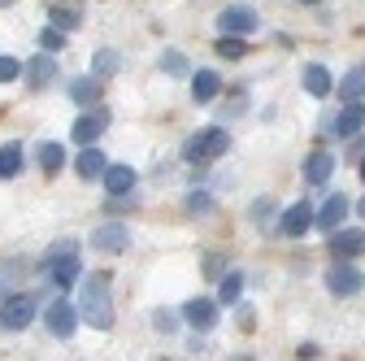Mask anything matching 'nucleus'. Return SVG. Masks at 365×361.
Wrapping results in <instances>:
<instances>
[{"mask_svg":"<svg viewBox=\"0 0 365 361\" xmlns=\"http://www.w3.org/2000/svg\"><path fill=\"white\" fill-rule=\"evenodd\" d=\"M39 49H43V53H61V49H66V31L48 22V26L39 31Z\"/></svg>","mask_w":365,"mask_h":361,"instance_id":"c756f323","label":"nucleus"},{"mask_svg":"<svg viewBox=\"0 0 365 361\" xmlns=\"http://www.w3.org/2000/svg\"><path fill=\"white\" fill-rule=\"evenodd\" d=\"M226 148H231V131L226 126H205V131H196L192 140L182 144V161L205 166V161H217Z\"/></svg>","mask_w":365,"mask_h":361,"instance_id":"f03ea898","label":"nucleus"},{"mask_svg":"<svg viewBox=\"0 0 365 361\" xmlns=\"http://www.w3.org/2000/svg\"><path fill=\"white\" fill-rule=\"evenodd\" d=\"M252 318H257L252 305H240V327H248V331H252Z\"/></svg>","mask_w":365,"mask_h":361,"instance_id":"c9c22d12","label":"nucleus"},{"mask_svg":"<svg viewBox=\"0 0 365 361\" xmlns=\"http://www.w3.org/2000/svg\"><path fill=\"white\" fill-rule=\"evenodd\" d=\"M339 101H365V66H352L344 78H339Z\"/></svg>","mask_w":365,"mask_h":361,"instance_id":"4be33fe9","label":"nucleus"},{"mask_svg":"<svg viewBox=\"0 0 365 361\" xmlns=\"http://www.w3.org/2000/svg\"><path fill=\"white\" fill-rule=\"evenodd\" d=\"M78 322L109 331L113 327V300H109V275H91L83 279V296H78Z\"/></svg>","mask_w":365,"mask_h":361,"instance_id":"f257e3e1","label":"nucleus"},{"mask_svg":"<svg viewBox=\"0 0 365 361\" xmlns=\"http://www.w3.org/2000/svg\"><path fill=\"white\" fill-rule=\"evenodd\" d=\"M43 265H48V279H53V288H74V283H78V275H83V261H78V253H57V257H48Z\"/></svg>","mask_w":365,"mask_h":361,"instance_id":"9b49d317","label":"nucleus"},{"mask_svg":"<svg viewBox=\"0 0 365 361\" xmlns=\"http://www.w3.org/2000/svg\"><path fill=\"white\" fill-rule=\"evenodd\" d=\"M22 74H26L31 87H48V83L57 78V57H53V53H39V57H31V61L22 66Z\"/></svg>","mask_w":365,"mask_h":361,"instance_id":"dca6fc26","label":"nucleus"},{"mask_svg":"<svg viewBox=\"0 0 365 361\" xmlns=\"http://www.w3.org/2000/svg\"><path fill=\"white\" fill-rule=\"evenodd\" d=\"M335 135L339 140H352V135H361L365 131V101H344V109L335 113Z\"/></svg>","mask_w":365,"mask_h":361,"instance_id":"ddd939ff","label":"nucleus"},{"mask_svg":"<svg viewBox=\"0 0 365 361\" xmlns=\"http://www.w3.org/2000/svg\"><path fill=\"white\" fill-rule=\"evenodd\" d=\"M178 322H182V318H178V309H165V305H161V309H153V331L174 335V331H178Z\"/></svg>","mask_w":365,"mask_h":361,"instance_id":"c85d7f7f","label":"nucleus"},{"mask_svg":"<svg viewBox=\"0 0 365 361\" xmlns=\"http://www.w3.org/2000/svg\"><path fill=\"white\" fill-rule=\"evenodd\" d=\"M217 92H222V74H217V70H196V74H192V101H196V105L217 101Z\"/></svg>","mask_w":365,"mask_h":361,"instance_id":"f3484780","label":"nucleus"},{"mask_svg":"<svg viewBox=\"0 0 365 361\" xmlns=\"http://www.w3.org/2000/svg\"><path fill=\"white\" fill-rule=\"evenodd\" d=\"M217 309H222L217 300H209V296H192L187 305L178 309V318L187 322V327H192L196 335H209V331L217 327Z\"/></svg>","mask_w":365,"mask_h":361,"instance_id":"20e7f679","label":"nucleus"},{"mask_svg":"<svg viewBox=\"0 0 365 361\" xmlns=\"http://www.w3.org/2000/svg\"><path fill=\"white\" fill-rule=\"evenodd\" d=\"M105 153L96 148V144H83V153L74 157V170H78V178H87V183H91V178H101L105 174Z\"/></svg>","mask_w":365,"mask_h":361,"instance_id":"a211bd4d","label":"nucleus"},{"mask_svg":"<svg viewBox=\"0 0 365 361\" xmlns=\"http://www.w3.org/2000/svg\"><path fill=\"white\" fill-rule=\"evenodd\" d=\"M348 209H352V200H348L344 192H335V196H327V205H322V209H313V227L331 235L335 227H344V218H348Z\"/></svg>","mask_w":365,"mask_h":361,"instance_id":"1a4fd4ad","label":"nucleus"},{"mask_svg":"<svg viewBox=\"0 0 365 361\" xmlns=\"http://www.w3.org/2000/svg\"><path fill=\"white\" fill-rule=\"evenodd\" d=\"M9 5H14V0H0V9H9Z\"/></svg>","mask_w":365,"mask_h":361,"instance_id":"ea45409f","label":"nucleus"},{"mask_svg":"<svg viewBox=\"0 0 365 361\" xmlns=\"http://www.w3.org/2000/svg\"><path fill=\"white\" fill-rule=\"evenodd\" d=\"M70 101L83 105V109H87V105H96V101H101V78H91V74L74 78V83H70Z\"/></svg>","mask_w":365,"mask_h":361,"instance_id":"412c9836","label":"nucleus"},{"mask_svg":"<svg viewBox=\"0 0 365 361\" xmlns=\"http://www.w3.org/2000/svg\"><path fill=\"white\" fill-rule=\"evenodd\" d=\"M187 209H192V213H209V209H213V196H209V192H192V196H187Z\"/></svg>","mask_w":365,"mask_h":361,"instance_id":"f704fd0d","label":"nucleus"},{"mask_svg":"<svg viewBox=\"0 0 365 361\" xmlns=\"http://www.w3.org/2000/svg\"><path fill=\"white\" fill-rule=\"evenodd\" d=\"M101 183H105V192H109V196H130V192H135V183H140V174H135L130 166H105Z\"/></svg>","mask_w":365,"mask_h":361,"instance_id":"4468645a","label":"nucleus"},{"mask_svg":"<svg viewBox=\"0 0 365 361\" xmlns=\"http://www.w3.org/2000/svg\"><path fill=\"white\" fill-rule=\"evenodd\" d=\"M304 178H309V183H317V188L331 183V178H335V157L322 153V148L309 153V161H304Z\"/></svg>","mask_w":365,"mask_h":361,"instance_id":"6ab92c4d","label":"nucleus"},{"mask_svg":"<svg viewBox=\"0 0 365 361\" xmlns=\"http://www.w3.org/2000/svg\"><path fill=\"white\" fill-rule=\"evenodd\" d=\"M161 70H170V74H192L187 57H182V53H174V49H165V53H161Z\"/></svg>","mask_w":365,"mask_h":361,"instance_id":"7c9ffc66","label":"nucleus"},{"mask_svg":"<svg viewBox=\"0 0 365 361\" xmlns=\"http://www.w3.org/2000/svg\"><path fill=\"white\" fill-rule=\"evenodd\" d=\"M279 231H283L287 240H300V235H309V231H313V205H309V200H296V205H287V209H283V218H279Z\"/></svg>","mask_w":365,"mask_h":361,"instance_id":"6e6552de","label":"nucleus"},{"mask_svg":"<svg viewBox=\"0 0 365 361\" xmlns=\"http://www.w3.org/2000/svg\"><path fill=\"white\" fill-rule=\"evenodd\" d=\"M105 126H109V113L87 105V113H83V118L70 126V140H74V144H96L101 135H105Z\"/></svg>","mask_w":365,"mask_h":361,"instance_id":"9d476101","label":"nucleus"},{"mask_svg":"<svg viewBox=\"0 0 365 361\" xmlns=\"http://www.w3.org/2000/svg\"><path fill=\"white\" fill-rule=\"evenodd\" d=\"M361 144H365V135H361Z\"/></svg>","mask_w":365,"mask_h":361,"instance_id":"a19ab883","label":"nucleus"},{"mask_svg":"<svg viewBox=\"0 0 365 361\" xmlns=\"http://www.w3.org/2000/svg\"><path fill=\"white\" fill-rule=\"evenodd\" d=\"M331 253H335V257H356V253H365V231H361V227H335V231H331Z\"/></svg>","mask_w":365,"mask_h":361,"instance_id":"2eb2a0df","label":"nucleus"},{"mask_svg":"<svg viewBox=\"0 0 365 361\" xmlns=\"http://www.w3.org/2000/svg\"><path fill=\"white\" fill-rule=\"evenodd\" d=\"M118 66H122V57H118L113 49H101L96 57H91V74H96V78H113Z\"/></svg>","mask_w":365,"mask_h":361,"instance_id":"a878e982","label":"nucleus"},{"mask_svg":"<svg viewBox=\"0 0 365 361\" xmlns=\"http://www.w3.org/2000/svg\"><path fill=\"white\" fill-rule=\"evenodd\" d=\"M14 78H22V61L0 57V83H14Z\"/></svg>","mask_w":365,"mask_h":361,"instance_id":"72a5a7b5","label":"nucleus"},{"mask_svg":"<svg viewBox=\"0 0 365 361\" xmlns=\"http://www.w3.org/2000/svg\"><path fill=\"white\" fill-rule=\"evenodd\" d=\"M39 166H43V174H57V170L66 166V148H61L57 140H43V144H39Z\"/></svg>","mask_w":365,"mask_h":361,"instance_id":"393cba45","label":"nucleus"},{"mask_svg":"<svg viewBox=\"0 0 365 361\" xmlns=\"http://www.w3.org/2000/svg\"><path fill=\"white\" fill-rule=\"evenodd\" d=\"M304 92L309 96H317V101H322V96H331L335 92V78H331V70L327 66H304Z\"/></svg>","mask_w":365,"mask_h":361,"instance_id":"aec40b11","label":"nucleus"},{"mask_svg":"<svg viewBox=\"0 0 365 361\" xmlns=\"http://www.w3.org/2000/svg\"><path fill=\"white\" fill-rule=\"evenodd\" d=\"M252 222H257V227H269V222H279V205H274L269 196H261V200H252Z\"/></svg>","mask_w":365,"mask_h":361,"instance_id":"cd10ccee","label":"nucleus"},{"mask_svg":"<svg viewBox=\"0 0 365 361\" xmlns=\"http://www.w3.org/2000/svg\"><path fill=\"white\" fill-rule=\"evenodd\" d=\"M257 26H261V18H257L252 5H226L217 14V31L222 35H252Z\"/></svg>","mask_w":365,"mask_h":361,"instance_id":"423d86ee","label":"nucleus"},{"mask_svg":"<svg viewBox=\"0 0 365 361\" xmlns=\"http://www.w3.org/2000/svg\"><path fill=\"white\" fill-rule=\"evenodd\" d=\"M22 275H26V261H18V257L0 265V296H9V292H14V283H18Z\"/></svg>","mask_w":365,"mask_h":361,"instance_id":"bb28decb","label":"nucleus"},{"mask_svg":"<svg viewBox=\"0 0 365 361\" xmlns=\"http://www.w3.org/2000/svg\"><path fill=\"white\" fill-rule=\"evenodd\" d=\"M361 283H365V275H361L348 257H335V261H331V270H327V292H331V296H356Z\"/></svg>","mask_w":365,"mask_h":361,"instance_id":"7ed1b4c3","label":"nucleus"},{"mask_svg":"<svg viewBox=\"0 0 365 361\" xmlns=\"http://www.w3.org/2000/svg\"><path fill=\"white\" fill-rule=\"evenodd\" d=\"M356 213H361V218H365V200H361V205H356Z\"/></svg>","mask_w":365,"mask_h":361,"instance_id":"58836bf2","label":"nucleus"},{"mask_svg":"<svg viewBox=\"0 0 365 361\" xmlns=\"http://www.w3.org/2000/svg\"><path fill=\"white\" fill-rule=\"evenodd\" d=\"M240 296H244V275L240 270H226L217 279V305H240Z\"/></svg>","mask_w":365,"mask_h":361,"instance_id":"5701e85b","label":"nucleus"},{"mask_svg":"<svg viewBox=\"0 0 365 361\" xmlns=\"http://www.w3.org/2000/svg\"><path fill=\"white\" fill-rule=\"evenodd\" d=\"M35 322V300L31 296H5V305H0V331H26Z\"/></svg>","mask_w":365,"mask_h":361,"instance_id":"39448f33","label":"nucleus"},{"mask_svg":"<svg viewBox=\"0 0 365 361\" xmlns=\"http://www.w3.org/2000/svg\"><path fill=\"white\" fill-rule=\"evenodd\" d=\"M217 53H222V57H244V39H240V35L217 39Z\"/></svg>","mask_w":365,"mask_h":361,"instance_id":"473e14b6","label":"nucleus"},{"mask_svg":"<svg viewBox=\"0 0 365 361\" xmlns=\"http://www.w3.org/2000/svg\"><path fill=\"white\" fill-rule=\"evenodd\" d=\"M48 22H53V26H61V31H74V26H78V14H74V9H53V14H48Z\"/></svg>","mask_w":365,"mask_h":361,"instance_id":"2f4dec72","label":"nucleus"},{"mask_svg":"<svg viewBox=\"0 0 365 361\" xmlns=\"http://www.w3.org/2000/svg\"><path fill=\"white\" fill-rule=\"evenodd\" d=\"M91 248H96V253H126L130 248V231L122 227V222H105V227H96V231H91Z\"/></svg>","mask_w":365,"mask_h":361,"instance_id":"f8f14e48","label":"nucleus"},{"mask_svg":"<svg viewBox=\"0 0 365 361\" xmlns=\"http://www.w3.org/2000/svg\"><path fill=\"white\" fill-rule=\"evenodd\" d=\"M22 166H26V153H22V144H18V140L0 148V178H18V174H22Z\"/></svg>","mask_w":365,"mask_h":361,"instance_id":"b1692460","label":"nucleus"},{"mask_svg":"<svg viewBox=\"0 0 365 361\" xmlns=\"http://www.w3.org/2000/svg\"><path fill=\"white\" fill-rule=\"evenodd\" d=\"M43 327H48L57 340H70V335L78 331V305H70V300H53L48 313H43Z\"/></svg>","mask_w":365,"mask_h":361,"instance_id":"0eeeda50","label":"nucleus"},{"mask_svg":"<svg viewBox=\"0 0 365 361\" xmlns=\"http://www.w3.org/2000/svg\"><path fill=\"white\" fill-rule=\"evenodd\" d=\"M205 275H222V257H209L205 261Z\"/></svg>","mask_w":365,"mask_h":361,"instance_id":"e433bc0d","label":"nucleus"},{"mask_svg":"<svg viewBox=\"0 0 365 361\" xmlns=\"http://www.w3.org/2000/svg\"><path fill=\"white\" fill-rule=\"evenodd\" d=\"M361 183H365V157H361Z\"/></svg>","mask_w":365,"mask_h":361,"instance_id":"4c0bfd02","label":"nucleus"}]
</instances>
